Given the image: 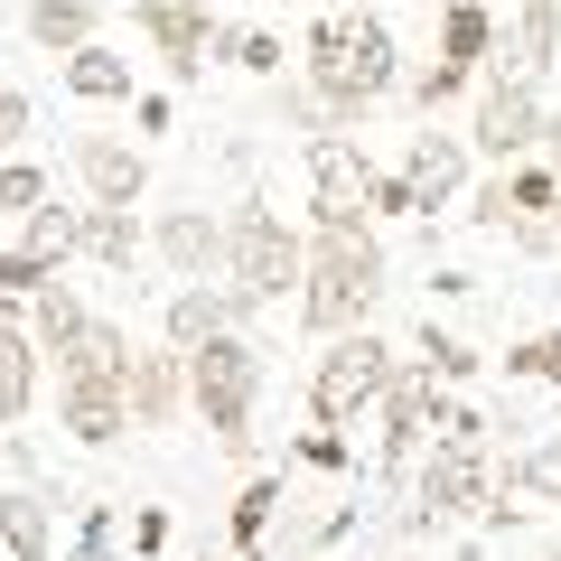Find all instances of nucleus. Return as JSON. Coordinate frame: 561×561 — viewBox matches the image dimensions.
Here are the masks:
<instances>
[{
	"label": "nucleus",
	"instance_id": "nucleus-1",
	"mask_svg": "<svg viewBox=\"0 0 561 561\" xmlns=\"http://www.w3.org/2000/svg\"><path fill=\"white\" fill-rule=\"evenodd\" d=\"M300 84L328 103L337 131H356L383 94H402V47L375 10H319L300 38Z\"/></svg>",
	"mask_w": 561,
	"mask_h": 561
},
{
	"label": "nucleus",
	"instance_id": "nucleus-2",
	"mask_svg": "<svg viewBox=\"0 0 561 561\" xmlns=\"http://www.w3.org/2000/svg\"><path fill=\"white\" fill-rule=\"evenodd\" d=\"M393 280V253H383L375 225L356 234H309V272H300V328L309 337H346V328H375V300Z\"/></svg>",
	"mask_w": 561,
	"mask_h": 561
},
{
	"label": "nucleus",
	"instance_id": "nucleus-3",
	"mask_svg": "<svg viewBox=\"0 0 561 561\" xmlns=\"http://www.w3.org/2000/svg\"><path fill=\"white\" fill-rule=\"evenodd\" d=\"M262 383H272V365H262L253 328H243V337H206V346H187V412L206 421V440H216L225 459H253Z\"/></svg>",
	"mask_w": 561,
	"mask_h": 561
},
{
	"label": "nucleus",
	"instance_id": "nucleus-4",
	"mask_svg": "<svg viewBox=\"0 0 561 561\" xmlns=\"http://www.w3.org/2000/svg\"><path fill=\"white\" fill-rule=\"evenodd\" d=\"M300 272H309V234L280 216L272 197H243L234 216H225V280H234L253 309L300 300Z\"/></svg>",
	"mask_w": 561,
	"mask_h": 561
},
{
	"label": "nucleus",
	"instance_id": "nucleus-5",
	"mask_svg": "<svg viewBox=\"0 0 561 561\" xmlns=\"http://www.w3.org/2000/svg\"><path fill=\"white\" fill-rule=\"evenodd\" d=\"M383 375H393V346H383L375 328H346V337H328L319 365H309V421H328V431H356V421L383 402Z\"/></svg>",
	"mask_w": 561,
	"mask_h": 561
},
{
	"label": "nucleus",
	"instance_id": "nucleus-6",
	"mask_svg": "<svg viewBox=\"0 0 561 561\" xmlns=\"http://www.w3.org/2000/svg\"><path fill=\"white\" fill-rule=\"evenodd\" d=\"M496 505V459L486 440H431L412 468V534H440V524H468Z\"/></svg>",
	"mask_w": 561,
	"mask_h": 561
},
{
	"label": "nucleus",
	"instance_id": "nucleus-7",
	"mask_svg": "<svg viewBox=\"0 0 561 561\" xmlns=\"http://www.w3.org/2000/svg\"><path fill=\"white\" fill-rule=\"evenodd\" d=\"M534 140H542V84L534 76H478V94H468V150H478L486 169H515L534 160Z\"/></svg>",
	"mask_w": 561,
	"mask_h": 561
},
{
	"label": "nucleus",
	"instance_id": "nucleus-8",
	"mask_svg": "<svg viewBox=\"0 0 561 561\" xmlns=\"http://www.w3.org/2000/svg\"><path fill=\"white\" fill-rule=\"evenodd\" d=\"M300 160H309V234H356L365 216V187H375V160H365V140L356 131H319L300 140Z\"/></svg>",
	"mask_w": 561,
	"mask_h": 561
},
{
	"label": "nucleus",
	"instance_id": "nucleus-9",
	"mask_svg": "<svg viewBox=\"0 0 561 561\" xmlns=\"http://www.w3.org/2000/svg\"><path fill=\"white\" fill-rule=\"evenodd\" d=\"M131 28L150 38V57H160V76L169 84H197L206 76V57H216V10L206 0H131Z\"/></svg>",
	"mask_w": 561,
	"mask_h": 561
},
{
	"label": "nucleus",
	"instance_id": "nucleus-10",
	"mask_svg": "<svg viewBox=\"0 0 561 561\" xmlns=\"http://www.w3.org/2000/svg\"><path fill=\"white\" fill-rule=\"evenodd\" d=\"M468 131H440V122H421L412 131V150H402V187H412V206H421V225L440 216V206H459V187H468Z\"/></svg>",
	"mask_w": 561,
	"mask_h": 561
},
{
	"label": "nucleus",
	"instance_id": "nucleus-11",
	"mask_svg": "<svg viewBox=\"0 0 561 561\" xmlns=\"http://www.w3.org/2000/svg\"><path fill=\"white\" fill-rule=\"evenodd\" d=\"M66 160H76V179H84V206H140L150 197V150H140V140L84 131Z\"/></svg>",
	"mask_w": 561,
	"mask_h": 561
},
{
	"label": "nucleus",
	"instance_id": "nucleus-12",
	"mask_svg": "<svg viewBox=\"0 0 561 561\" xmlns=\"http://www.w3.org/2000/svg\"><path fill=\"white\" fill-rule=\"evenodd\" d=\"M160 328H169V346L243 337V328H253V300H243L234 280H179V290H169V309H160Z\"/></svg>",
	"mask_w": 561,
	"mask_h": 561
},
{
	"label": "nucleus",
	"instance_id": "nucleus-13",
	"mask_svg": "<svg viewBox=\"0 0 561 561\" xmlns=\"http://www.w3.org/2000/svg\"><path fill=\"white\" fill-rule=\"evenodd\" d=\"M122 402H131V431H169L187 412V346H140L131 375H122Z\"/></svg>",
	"mask_w": 561,
	"mask_h": 561
},
{
	"label": "nucleus",
	"instance_id": "nucleus-14",
	"mask_svg": "<svg viewBox=\"0 0 561 561\" xmlns=\"http://www.w3.org/2000/svg\"><path fill=\"white\" fill-rule=\"evenodd\" d=\"M57 431H66L76 449H113L122 431H131L122 383H103V375H57Z\"/></svg>",
	"mask_w": 561,
	"mask_h": 561
},
{
	"label": "nucleus",
	"instance_id": "nucleus-15",
	"mask_svg": "<svg viewBox=\"0 0 561 561\" xmlns=\"http://www.w3.org/2000/svg\"><path fill=\"white\" fill-rule=\"evenodd\" d=\"M150 253H160L179 280H206V272H225V225L206 216V206H160V225H150Z\"/></svg>",
	"mask_w": 561,
	"mask_h": 561
},
{
	"label": "nucleus",
	"instance_id": "nucleus-16",
	"mask_svg": "<svg viewBox=\"0 0 561 561\" xmlns=\"http://www.w3.org/2000/svg\"><path fill=\"white\" fill-rule=\"evenodd\" d=\"M505 47V20L496 0H440V66H468V76H486Z\"/></svg>",
	"mask_w": 561,
	"mask_h": 561
},
{
	"label": "nucleus",
	"instance_id": "nucleus-17",
	"mask_svg": "<svg viewBox=\"0 0 561 561\" xmlns=\"http://www.w3.org/2000/svg\"><path fill=\"white\" fill-rule=\"evenodd\" d=\"M38 383H47V356L28 337V319H0V431H20L38 412Z\"/></svg>",
	"mask_w": 561,
	"mask_h": 561
},
{
	"label": "nucleus",
	"instance_id": "nucleus-18",
	"mask_svg": "<svg viewBox=\"0 0 561 561\" xmlns=\"http://www.w3.org/2000/svg\"><path fill=\"white\" fill-rule=\"evenodd\" d=\"M552 57H561V0H515L505 10V76H552Z\"/></svg>",
	"mask_w": 561,
	"mask_h": 561
},
{
	"label": "nucleus",
	"instance_id": "nucleus-19",
	"mask_svg": "<svg viewBox=\"0 0 561 561\" xmlns=\"http://www.w3.org/2000/svg\"><path fill=\"white\" fill-rule=\"evenodd\" d=\"M0 552L10 561H57V505L38 486H10L0 496Z\"/></svg>",
	"mask_w": 561,
	"mask_h": 561
},
{
	"label": "nucleus",
	"instance_id": "nucleus-20",
	"mask_svg": "<svg viewBox=\"0 0 561 561\" xmlns=\"http://www.w3.org/2000/svg\"><path fill=\"white\" fill-rule=\"evenodd\" d=\"M20 28H28V47H47V57H76V47H94L103 0H28Z\"/></svg>",
	"mask_w": 561,
	"mask_h": 561
},
{
	"label": "nucleus",
	"instance_id": "nucleus-21",
	"mask_svg": "<svg viewBox=\"0 0 561 561\" xmlns=\"http://www.w3.org/2000/svg\"><path fill=\"white\" fill-rule=\"evenodd\" d=\"M57 84H66V94H76V103H131L140 94V84H131V57H113V47H76V57H57Z\"/></svg>",
	"mask_w": 561,
	"mask_h": 561
},
{
	"label": "nucleus",
	"instance_id": "nucleus-22",
	"mask_svg": "<svg viewBox=\"0 0 561 561\" xmlns=\"http://www.w3.org/2000/svg\"><path fill=\"white\" fill-rule=\"evenodd\" d=\"M272 524H280V468H253L234 496V515H225V534H234V561H262L272 552Z\"/></svg>",
	"mask_w": 561,
	"mask_h": 561
},
{
	"label": "nucleus",
	"instance_id": "nucleus-23",
	"mask_svg": "<svg viewBox=\"0 0 561 561\" xmlns=\"http://www.w3.org/2000/svg\"><path fill=\"white\" fill-rule=\"evenodd\" d=\"M140 253H150V225H140L131 206H84V262H103V272L131 280Z\"/></svg>",
	"mask_w": 561,
	"mask_h": 561
},
{
	"label": "nucleus",
	"instance_id": "nucleus-24",
	"mask_svg": "<svg viewBox=\"0 0 561 561\" xmlns=\"http://www.w3.org/2000/svg\"><path fill=\"white\" fill-rule=\"evenodd\" d=\"M84 319H94V309H84V290L76 280H47V290H28V337H38V356H66V346L84 337Z\"/></svg>",
	"mask_w": 561,
	"mask_h": 561
},
{
	"label": "nucleus",
	"instance_id": "nucleus-25",
	"mask_svg": "<svg viewBox=\"0 0 561 561\" xmlns=\"http://www.w3.org/2000/svg\"><path fill=\"white\" fill-rule=\"evenodd\" d=\"M131 356H140V346H131V328H122V319H84V337L57 356V375H103V383H122V375H131Z\"/></svg>",
	"mask_w": 561,
	"mask_h": 561
},
{
	"label": "nucleus",
	"instance_id": "nucleus-26",
	"mask_svg": "<svg viewBox=\"0 0 561 561\" xmlns=\"http://www.w3.org/2000/svg\"><path fill=\"white\" fill-rule=\"evenodd\" d=\"M20 243H28V253H38V262H47V272H66V262H76V253H84V206H57V197H47V206H38V216H28V225H20Z\"/></svg>",
	"mask_w": 561,
	"mask_h": 561
},
{
	"label": "nucleus",
	"instance_id": "nucleus-27",
	"mask_svg": "<svg viewBox=\"0 0 561 561\" xmlns=\"http://www.w3.org/2000/svg\"><path fill=\"white\" fill-rule=\"evenodd\" d=\"M468 94H478L468 66H440V57H431V66H402V103H412L421 122H440L449 103H468Z\"/></svg>",
	"mask_w": 561,
	"mask_h": 561
},
{
	"label": "nucleus",
	"instance_id": "nucleus-28",
	"mask_svg": "<svg viewBox=\"0 0 561 561\" xmlns=\"http://www.w3.org/2000/svg\"><path fill=\"white\" fill-rule=\"evenodd\" d=\"M216 57H225V66H243V76H262V84H272L290 47H280L272 28H253V20H225V28H216Z\"/></svg>",
	"mask_w": 561,
	"mask_h": 561
},
{
	"label": "nucleus",
	"instance_id": "nucleus-29",
	"mask_svg": "<svg viewBox=\"0 0 561 561\" xmlns=\"http://www.w3.org/2000/svg\"><path fill=\"white\" fill-rule=\"evenodd\" d=\"M412 356L431 365V375H440L449 393H459V383H478V365H486V356H478L468 337H449V328H431V319H421V346H412Z\"/></svg>",
	"mask_w": 561,
	"mask_h": 561
},
{
	"label": "nucleus",
	"instance_id": "nucleus-30",
	"mask_svg": "<svg viewBox=\"0 0 561 561\" xmlns=\"http://www.w3.org/2000/svg\"><path fill=\"white\" fill-rule=\"evenodd\" d=\"M272 122H280V131H300V140H319V131H337V122H328V103L309 94L300 76H272Z\"/></svg>",
	"mask_w": 561,
	"mask_h": 561
},
{
	"label": "nucleus",
	"instance_id": "nucleus-31",
	"mask_svg": "<svg viewBox=\"0 0 561 561\" xmlns=\"http://www.w3.org/2000/svg\"><path fill=\"white\" fill-rule=\"evenodd\" d=\"M47 197H57V179H47L38 160H0V216H20V225H28Z\"/></svg>",
	"mask_w": 561,
	"mask_h": 561
},
{
	"label": "nucleus",
	"instance_id": "nucleus-32",
	"mask_svg": "<svg viewBox=\"0 0 561 561\" xmlns=\"http://www.w3.org/2000/svg\"><path fill=\"white\" fill-rule=\"evenodd\" d=\"M505 375H515V383H561V328L515 337V346H505Z\"/></svg>",
	"mask_w": 561,
	"mask_h": 561
},
{
	"label": "nucleus",
	"instance_id": "nucleus-33",
	"mask_svg": "<svg viewBox=\"0 0 561 561\" xmlns=\"http://www.w3.org/2000/svg\"><path fill=\"white\" fill-rule=\"evenodd\" d=\"M66 561H122V515H113V505H84V515H76Z\"/></svg>",
	"mask_w": 561,
	"mask_h": 561
},
{
	"label": "nucleus",
	"instance_id": "nucleus-34",
	"mask_svg": "<svg viewBox=\"0 0 561 561\" xmlns=\"http://www.w3.org/2000/svg\"><path fill=\"white\" fill-rule=\"evenodd\" d=\"M290 459L319 468V478H346V468H356V449H346V431H328V421H319V431H300V440H290Z\"/></svg>",
	"mask_w": 561,
	"mask_h": 561
},
{
	"label": "nucleus",
	"instance_id": "nucleus-35",
	"mask_svg": "<svg viewBox=\"0 0 561 561\" xmlns=\"http://www.w3.org/2000/svg\"><path fill=\"white\" fill-rule=\"evenodd\" d=\"M365 216H375V225L421 216V206H412V187H402V169H375V187H365Z\"/></svg>",
	"mask_w": 561,
	"mask_h": 561
},
{
	"label": "nucleus",
	"instance_id": "nucleus-36",
	"mask_svg": "<svg viewBox=\"0 0 561 561\" xmlns=\"http://www.w3.org/2000/svg\"><path fill=\"white\" fill-rule=\"evenodd\" d=\"M20 140H28V94H20V84H0V160H10Z\"/></svg>",
	"mask_w": 561,
	"mask_h": 561
},
{
	"label": "nucleus",
	"instance_id": "nucleus-37",
	"mask_svg": "<svg viewBox=\"0 0 561 561\" xmlns=\"http://www.w3.org/2000/svg\"><path fill=\"white\" fill-rule=\"evenodd\" d=\"M131 552H140V561L169 552V515H160V505H140V515H131Z\"/></svg>",
	"mask_w": 561,
	"mask_h": 561
},
{
	"label": "nucleus",
	"instance_id": "nucleus-38",
	"mask_svg": "<svg viewBox=\"0 0 561 561\" xmlns=\"http://www.w3.org/2000/svg\"><path fill=\"white\" fill-rule=\"evenodd\" d=\"M534 160L561 179V103H542V140H534Z\"/></svg>",
	"mask_w": 561,
	"mask_h": 561
},
{
	"label": "nucleus",
	"instance_id": "nucleus-39",
	"mask_svg": "<svg viewBox=\"0 0 561 561\" xmlns=\"http://www.w3.org/2000/svg\"><path fill=\"white\" fill-rule=\"evenodd\" d=\"M131 122H140V131H169L179 113H169V94H131Z\"/></svg>",
	"mask_w": 561,
	"mask_h": 561
},
{
	"label": "nucleus",
	"instance_id": "nucleus-40",
	"mask_svg": "<svg viewBox=\"0 0 561 561\" xmlns=\"http://www.w3.org/2000/svg\"><path fill=\"white\" fill-rule=\"evenodd\" d=\"M459 561H496V552H486V542H459Z\"/></svg>",
	"mask_w": 561,
	"mask_h": 561
},
{
	"label": "nucleus",
	"instance_id": "nucleus-41",
	"mask_svg": "<svg viewBox=\"0 0 561 561\" xmlns=\"http://www.w3.org/2000/svg\"><path fill=\"white\" fill-rule=\"evenodd\" d=\"M309 10H346V0H309Z\"/></svg>",
	"mask_w": 561,
	"mask_h": 561
},
{
	"label": "nucleus",
	"instance_id": "nucleus-42",
	"mask_svg": "<svg viewBox=\"0 0 561 561\" xmlns=\"http://www.w3.org/2000/svg\"><path fill=\"white\" fill-rule=\"evenodd\" d=\"M542 561H561V542H552V552H542Z\"/></svg>",
	"mask_w": 561,
	"mask_h": 561
},
{
	"label": "nucleus",
	"instance_id": "nucleus-43",
	"mask_svg": "<svg viewBox=\"0 0 561 561\" xmlns=\"http://www.w3.org/2000/svg\"><path fill=\"white\" fill-rule=\"evenodd\" d=\"M402 561H421V552H402Z\"/></svg>",
	"mask_w": 561,
	"mask_h": 561
}]
</instances>
